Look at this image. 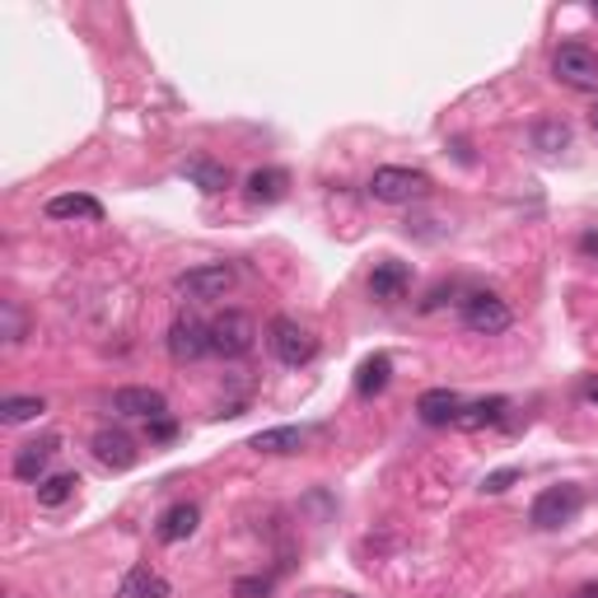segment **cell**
<instances>
[{
    "instance_id": "1",
    "label": "cell",
    "mask_w": 598,
    "mask_h": 598,
    "mask_svg": "<svg viewBox=\"0 0 598 598\" xmlns=\"http://www.w3.org/2000/svg\"><path fill=\"white\" fill-rule=\"evenodd\" d=\"M369 196L384 206H412V202H420V196H430V173L384 164V169L369 173Z\"/></svg>"
},
{
    "instance_id": "2",
    "label": "cell",
    "mask_w": 598,
    "mask_h": 598,
    "mask_svg": "<svg viewBox=\"0 0 598 598\" xmlns=\"http://www.w3.org/2000/svg\"><path fill=\"white\" fill-rule=\"evenodd\" d=\"M234 262H202V267H187L173 276V295H183L192 304H211V300H225L234 291Z\"/></svg>"
},
{
    "instance_id": "3",
    "label": "cell",
    "mask_w": 598,
    "mask_h": 598,
    "mask_svg": "<svg viewBox=\"0 0 598 598\" xmlns=\"http://www.w3.org/2000/svg\"><path fill=\"white\" fill-rule=\"evenodd\" d=\"M267 346H272V356L281 365H291V369H300V365H308L318 356V337L300 318H291V314H276L267 323Z\"/></svg>"
},
{
    "instance_id": "4",
    "label": "cell",
    "mask_w": 598,
    "mask_h": 598,
    "mask_svg": "<svg viewBox=\"0 0 598 598\" xmlns=\"http://www.w3.org/2000/svg\"><path fill=\"white\" fill-rule=\"evenodd\" d=\"M551 75L575 94H598V52L585 48V42H561L551 52Z\"/></svg>"
},
{
    "instance_id": "5",
    "label": "cell",
    "mask_w": 598,
    "mask_h": 598,
    "mask_svg": "<svg viewBox=\"0 0 598 598\" xmlns=\"http://www.w3.org/2000/svg\"><path fill=\"white\" fill-rule=\"evenodd\" d=\"M253 346H257V323H253V314H243V308H225L220 318H211V356L239 361V356H249Z\"/></svg>"
},
{
    "instance_id": "6",
    "label": "cell",
    "mask_w": 598,
    "mask_h": 598,
    "mask_svg": "<svg viewBox=\"0 0 598 598\" xmlns=\"http://www.w3.org/2000/svg\"><path fill=\"white\" fill-rule=\"evenodd\" d=\"M580 509H585V491L575 482H561V486L538 491L534 509H528V524H534V528H561V524H575Z\"/></svg>"
},
{
    "instance_id": "7",
    "label": "cell",
    "mask_w": 598,
    "mask_h": 598,
    "mask_svg": "<svg viewBox=\"0 0 598 598\" xmlns=\"http://www.w3.org/2000/svg\"><path fill=\"white\" fill-rule=\"evenodd\" d=\"M509 323H515V314H509V304L491 291H477L463 300V327L468 332H482V337H496V332H505Z\"/></svg>"
},
{
    "instance_id": "8",
    "label": "cell",
    "mask_w": 598,
    "mask_h": 598,
    "mask_svg": "<svg viewBox=\"0 0 598 598\" xmlns=\"http://www.w3.org/2000/svg\"><path fill=\"white\" fill-rule=\"evenodd\" d=\"M169 356L179 361V365H196V361H206V356H211V323L183 314L179 323L169 327Z\"/></svg>"
},
{
    "instance_id": "9",
    "label": "cell",
    "mask_w": 598,
    "mask_h": 598,
    "mask_svg": "<svg viewBox=\"0 0 598 598\" xmlns=\"http://www.w3.org/2000/svg\"><path fill=\"white\" fill-rule=\"evenodd\" d=\"M57 449H61L57 435H38V439H29V445H19V454H14V477L38 486L42 477H48V463H52Z\"/></svg>"
},
{
    "instance_id": "10",
    "label": "cell",
    "mask_w": 598,
    "mask_h": 598,
    "mask_svg": "<svg viewBox=\"0 0 598 598\" xmlns=\"http://www.w3.org/2000/svg\"><path fill=\"white\" fill-rule=\"evenodd\" d=\"M90 449H94V458L103 463V468H113V473H126V468H136V458H141L136 439H131L126 430H99Z\"/></svg>"
},
{
    "instance_id": "11",
    "label": "cell",
    "mask_w": 598,
    "mask_h": 598,
    "mask_svg": "<svg viewBox=\"0 0 598 598\" xmlns=\"http://www.w3.org/2000/svg\"><path fill=\"white\" fill-rule=\"evenodd\" d=\"M113 407L118 416H141V420H160V416H169V397L160 393V388H118L113 393Z\"/></svg>"
},
{
    "instance_id": "12",
    "label": "cell",
    "mask_w": 598,
    "mask_h": 598,
    "mask_svg": "<svg viewBox=\"0 0 598 598\" xmlns=\"http://www.w3.org/2000/svg\"><path fill=\"white\" fill-rule=\"evenodd\" d=\"M463 412V397L454 388H426L416 397V416L426 420V426H454Z\"/></svg>"
},
{
    "instance_id": "13",
    "label": "cell",
    "mask_w": 598,
    "mask_h": 598,
    "mask_svg": "<svg viewBox=\"0 0 598 598\" xmlns=\"http://www.w3.org/2000/svg\"><path fill=\"white\" fill-rule=\"evenodd\" d=\"M407 285H412V267H407V262H393V257H388V262H379V267L369 272V295L384 300V304L403 300Z\"/></svg>"
},
{
    "instance_id": "14",
    "label": "cell",
    "mask_w": 598,
    "mask_h": 598,
    "mask_svg": "<svg viewBox=\"0 0 598 598\" xmlns=\"http://www.w3.org/2000/svg\"><path fill=\"white\" fill-rule=\"evenodd\" d=\"M243 192H249L253 206H272V202H281V196L291 192V173L285 169H253L249 179H243Z\"/></svg>"
},
{
    "instance_id": "15",
    "label": "cell",
    "mask_w": 598,
    "mask_h": 598,
    "mask_svg": "<svg viewBox=\"0 0 598 598\" xmlns=\"http://www.w3.org/2000/svg\"><path fill=\"white\" fill-rule=\"evenodd\" d=\"M196 524H202V509H196L192 500H179V505H169L160 524H154V534H160V543H183L196 534Z\"/></svg>"
},
{
    "instance_id": "16",
    "label": "cell",
    "mask_w": 598,
    "mask_h": 598,
    "mask_svg": "<svg viewBox=\"0 0 598 598\" xmlns=\"http://www.w3.org/2000/svg\"><path fill=\"white\" fill-rule=\"evenodd\" d=\"M179 173H183L192 187H202L206 196H220V192L230 187V169H225V164H215V160H206V154H192V160H183Z\"/></svg>"
},
{
    "instance_id": "17",
    "label": "cell",
    "mask_w": 598,
    "mask_h": 598,
    "mask_svg": "<svg viewBox=\"0 0 598 598\" xmlns=\"http://www.w3.org/2000/svg\"><path fill=\"white\" fill-rule=\"evenodd\" d=\"M505 412H509V397H477V403H463L454 426L458 430H486V426H500Z\"/></svg>"
},
{
    "instance_id": "18",
    "label": "cell",
    "mask_w": 598,
    "mask_h": 598,
    "mask_svg": "<svg viewBox=\"0 0 598 598\" xmlns=\"http://www.w3.org/2000/svg\"><path fill=\"white\" fill-rule=\"evenodd\" d=\"M118 598H169V580L150 566H131L118 585Z\"/></svg>"
},
{
    "instance_id": "19",
    "label": "cell",
    "mask_w": 598,
    "mask_h": 598,
    "mask_svg": "<svg viewBox=\"0 0 598 598\" xmlns=\"http://www.w3.org/2000/svg\"><path fill=\"white\" fill-rule=\"evenodd\" d=\"M42 211H48V220H103V206L84 192H61Z\"/></svg>"
},
{
    "instance_id": "20",
    "label": "cell",
    "mask_w": 598,
    "mask_h": 598,
    "mask_svg": "<svg viewBox=\"0 0 598 598\" xmlns=\"http://www.w3.org/2000/svg\"><path fill=\"white\" fill-rule=\"evenodd\" d=\"M388 379H393V361L384 356V351H374V356H365L361 369H356V393L361 397H374V393L388 388Z\"/></svg>"
},
{
    "instance_id": "21",
    "label": "cell",
    "mask_w": 598,
    "mask_h": 598,
    "mask_svg": "<svg viewBox=\"0 0 598 598\" xmlns=\"http://www.w3.org/2000/svg\"><path fill=\"white\" fill-rule=\"evenodd\" d=\"M253 449L257 454H300L304 449V430L300 426H267L253 435Z\"/></svg>"
},
{
    "instance_id": "22",
    "label": "cell",
    "mask_w": 598,
    "mask_h": 598,
    "mask_svg": "<svg viewBox=\"0 0 598 598\" xmlns=\"http://www.w3.org/2000/svg\"><path fill=\"white\" fill-rule=\"evenodd\" d=\"M75 486H80L75 473H48V477L33 486V491H38V505H42V509H61L65 500L75 496Z\"/></svg>"
},
{
    "instance_id": "23",
    "label": "cell",
    "mask_w": 598,
    "mask_h": 598,
    "mask_svg": "<svg viewBox=\"0 0 598 598\" xmlns=\"http://www.w3.org/2000/svg\"><path fill=\"white\" fill-rule=\"evenodd\" d=\"M42 412H48V403H42V397H6V403H0V420H6V426H24V420H38Z\"/></svg>"
},
{
    "instance_id": "24",
    "label": "cell",
    "mask_w": 598,
    "mask_h": 598,
    "mask_svg": "<svg viewBox=\"0 0 598 598\" xmlns=\"http://www.w3.org/2000/svg\"><path fill=\"white\" fill-rule=\"evenodd\" d=\"M534 145H538L543 154L566 150V145H570V126H566V122H538V126H534Z\"/></svg>"
},
{
    "instance_id": "25",
    "label": "cell",
    "mask_w": 598,
    "mask_h": 598,
    "mask_svg": "<svg viewBox=\"0 0 598 598\" xmlns=\"http://www.w3.org/2000/svg\"><path fill=\"white\" fill-rule=\"evenodd\" d=\"M0 308H6V342H10V346H14V342H24V314H19V304L6 300Z\"/></svg>"
},
{
    "instance_id": "26",
    "label": "cell",
    "mask_w": 598,
    "mask_h": 598,
    "mask_svg": "<svg viewBox=\"0 0 598 598\" xmlns=\"http://www.w3.org/2000/svg\"><path fill=\"white\" fill-rule=\"evenodd\" d=\"M509 482H519V468H500V473H491L482 482V491L486 496H500V491H509Z\"/></svg>"
},
{
    "instance_id": "27",
    "label": "cell",
    "mask_w": 598,
    "mask_h": 598,
    "mask_svg": "<svg viewBox=\"0 0 598 598\" xmlns=\"http://www.w3.org/2000/svg\"><path fill=\"white\" fill-rule=\"evenodd\" d=\"M272 594V580H234V598H267Z\"/></svg>"
},
{
    "instance_id": "28",
    "label": "cell",
    "mask_w": 598,
    "mask_h": 598,
    "mask_svg": "<svg viewBox=\"0 0 598 598\" xmlns=\"http://www.w3.org/2000/svg\"><path fill=\"white\" fill-rule=\"evenodd\" d=\"M173 435H179V426H173V420H169V416H160V420H150V439H160V445H164V439H173Z\"/></svg>"
},
{
    "instance_id": "29",
    "label": "cell",
    "mask_w": 598,
    "mask_h": 598,
    "mask_svg": "<svg viewBox=\"0 0 598 598\" xmlns=\"http://www.w3.org/2000/svg\"><path fill=\"white\" fill-rule=\"evenodd\" d=\"M575 598H598V580H589V585H580V589H575Z\"/></svg>"
},
{
    "instance_id": "30",
    "label": "cell",
    "mask_w": 598,
    "mask_h": 598,
    "mask_svg": "<svg viewBox=\"0 0 598 598\" xmlns=\"http://www.w3.org/2000/svg\"><path fill=\"white\" fill-rule=\"evenodd\" d=\"M585 397H589V403L598 407V379H589V384H585Z\"/></svg>"
},
{
    "instance_id": "31",
    "label": "cell",
    "mask_w": 598,
    "mask_h": 598,
    "mask_svg": "<svg viewBox=\"0 0 598 598\" xmlns=\"http://www.w3.org/2000/svg\"><path fill=\"white\" fill-rule=\"evenodd\" d=\"M589 122H594V131H598V103H594V113H589Z\"/></svg>"
},
{
    "instance_id": "32",
    "label": "cell",
    "mask_w": 598,
    "mask_h": 598,
    "mask_svg": "<svg viewBox=\"0 0 598 598\" xmlns=\"http://www.w3.org/2000/svg\"><path fill=\"white\" fill-rule=\"evenodd\" d=\"M342 598H356V594H342Z\"/></svg>"
}]
</instances>
